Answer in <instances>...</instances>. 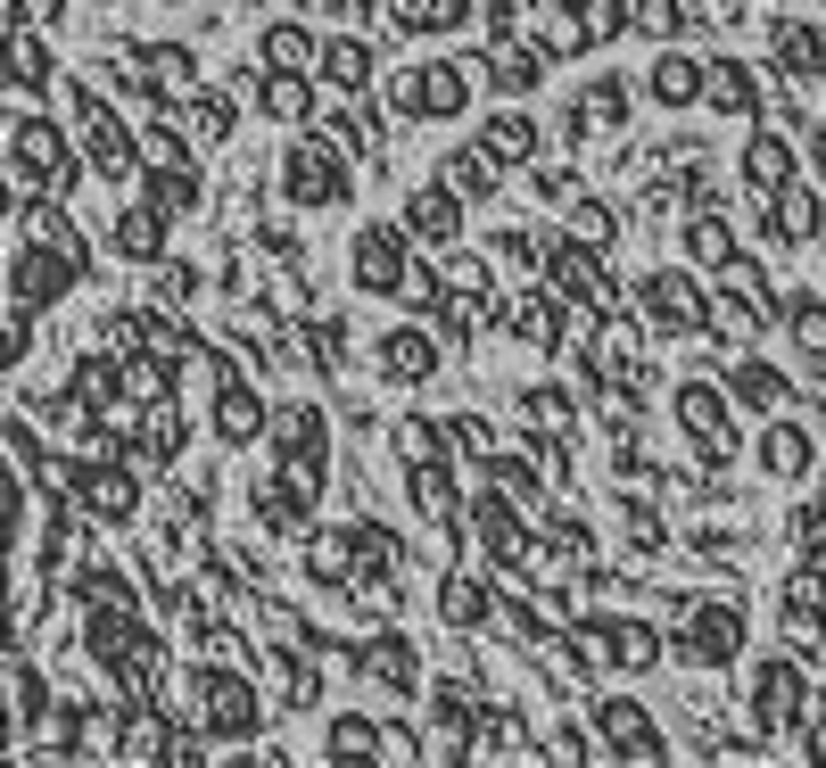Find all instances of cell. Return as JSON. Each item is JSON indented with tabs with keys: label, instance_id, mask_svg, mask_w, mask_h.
Listing matches in <instances>:
<instances>
[{
	"label": "cell",
	"instance_id": "obj_2",
	"mask_svg": "<svg viewBox=\"0 0 826 768\" xmlns=\"http://www.w3.org/2000/svg\"><path fill=\"white\" fill-rule=\"evenodd\" d=\"M413 17L405 25H455V0H405Z\"/></svg>",
	"mask_w": 826,
	"mask_h": 768
},
{
	"label": "cell",
	"instance_id": "obj_1",
	"mask_svg": "<svg viewBox=\"0 0 826 768\" xmlns=\"http://www.w3.org/2000/svg\"><path fill=\"white\" fill-rule=\"evenodd\" d=\"M686 653H703V661H728V653H735V619H728V612H703L695 628H686Z\"/></svg>",
	"mask_w": 826,
	"mask_h": 768
},
{
	"label": "cell",
	"instance_id": "obj_3",
	"mask_svg": "<svg viewBox=\"0 0 826 768\" xmlns=\"http://www.w3.org/2000/svg\"><path fill=\"white\" fill-rule=\"evenodd\" d=\"M810 752H818V768H826V728H818V744H810Z\"/></svg>",
	"mask_w": 826,
	"mask_h": 768
}]
</instances>
